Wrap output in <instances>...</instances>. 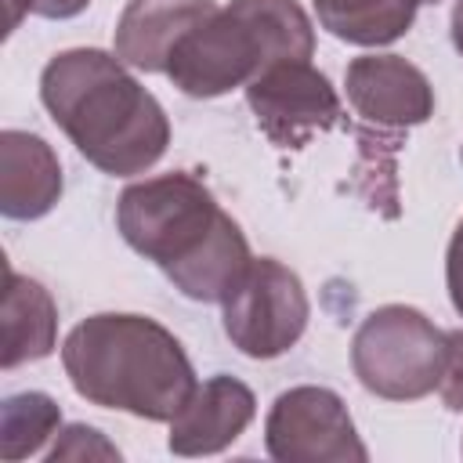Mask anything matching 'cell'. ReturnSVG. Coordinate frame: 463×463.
Here are the masks:
<instances>
[{
    "mask_svg": "<svg viewBox=\"0 0 463 463\" xmlns=\"http://www.w3.org/2000/svg\"><path fill=\"white\" fill-rule=\"evenodd\" d=\"M116 228L134 253L199 304H221L253 260L239 221L188 170L127 184L116 203Z\"/></svg>",
    "mask_w": 463,
    "mask_h": 463,
    "instance_id": "obj_1",
    "label": "cell"
},
{
    "mask_svg": "<svg viewBox=\"0 0 463 463\" xmlns=\"http://www.w3.org/2000/svg\"><path fill=\"white\" fill-rule=\"evenodd\" d=\"M40 101L76 152L112 177L152 170L170 145V119L116 54L72 47L40 72Z\"/></svg>",
    "mask_w": 463,
    "mask_h": 463,
    "instance_id": "obj_2",
    "label": "cell"
},
{
    "mask_svg": "<svg viewBox=\"0 0 463 463\" xmlns=\"http://www.w3.org/2000/svg\"><path fill=\"white\" fill-rule=\"evenodd\" d=\"M61 365L90 405L152 423H170L199 383L181 340L130 311H98L76 322L61 344Z\"/></svg>",
    "mask_w": 463,
    "mask_h": 463,
    "instance_id": "obj_3",
    "label": "cell"
},
{
    "mask_svg": "<svg viewBox=\"0 0 463 463\" xmlns=\"http://www.w3.org/2000/svg\"><path fill=\"white\" fill-rule=\"evenodd\" d=\"M311 54L315 25L297 0H232L177 40L166 76L188 98H221L275 61Z\"/></svg>",
    "mask_w": 463,
    "mask_h": 463,
    "instance_id": "obj_4",
    "label": "cell"
},
{
    "mask_svg": "<svg viewBox=\"0 0 463 463\" xmlns=\"http://www.w3.org/2000/svg\"><path fill=\"white\" fill-rule=\"evenodd\" d=\"M445 358L449 333L409 304L369 311L351 340V369L358 383L387 402H416L438 391Z\"/></svg>",
    "mask_w": 463,
    "mask_h": 463,
    "instance_id": "obj_5",
    "label": "cell"
},
{
    "mask_svg": "<svg viewBox=\"0 0 463 463\" xmlns=\"http://www.w3.org/2000/svg\"><path fill=\"white\" fill-rule=\"evenodd\" d=\"M224 336L246 358H279L307 329L311 300L293 268L275 257H253L221 300Z\"/></svg>",
    "mask_w": 463,
    "mask_h": 463,
    "instance_id": "obj_6",
    "label": "cell"
},
{
    "mask_svg": "<svg viewBox=\"0 0 463 463\" xmlns=\"http://www.w3.org/2000/svg\"><path fill=\"white\" fill-rule=\"evenodd\" d=\"M264 449L279 463H365L354 420L344 398L318 383L289 387L264 420Z\"/></svg>",
    "mask_w": 463,
    "mask_h": 463,
    "instance_id": "obj_7",
    "label": "cell"
},
{
    "mask_svg": "<svg viewBox=\"0 0 463 463\" xmlns=\"http://www.w3.org/2000/svg\"><path fill=\"white\" fill-rule=\"evenodd\" d=\"M246 101L264 137L279 148H300L315 134L344 123V105L326 72L311 61L286 58L246 83Z\"/></svg>",
    "mask_w": 463,
    "mask_h": 463,
    "instance_id": "obj_8",
    "label": "cell"
},
{
    "mask_svg": "<svg viewBox=\"0 0 463 463\" xmlns=\"http://www.w3.org/2000/svg\"><path fill=\"white\" fill-rule=\"evenodd\" d=\"M347 105L373 127L405 130L434 116V87L402 54H358L344 72Z\"/></svg>",
    "mask_w": 463,
    "mask_h": 463,
    "instance_id": "obj_9",
    "label": "cell"
},
{
    "mask_svg": "<svg viewBox=\"0 0 463 463\" xmlns=\"http://www.w3.org/2000/svg\"><path fill=\"white\" fill-rule=\"evenodd\" d=\"M257 416L253 391L235 376H210L195 383L188 402L170 420L166 449L174 456H213L224 452L232 441L242 438V430Z\"/></svg>",
    "mask_w": 463,
    "mask_h": 463,
    "instance_id": "obj_10",
    "label": "cell"
},
{
    "mask_svg": "<svg viewBox=\"0 0 463 463\" xmlns=\"http://www.w3.org/2000/svg\"><path fill=\"white\" fill-rule=\"evenodd\" d=\"M213 11V0H127L112 33V54L137 72H166L177 40Z\"/></svg>",
    "mask_w": 463,
    "mask_h": 463,
    "instance_id": "obj_11",
    "label": "cell"
},
{
    "mask_svg": "<svg viewBox=\"0 0 463 463\" xmlns=\"http://www.w3.org/2000/svg\"><path fill=\"white\" fill-rule=\"evenodd\" d=\"M61 199V163L54 148L29 130L0 134V213L36 221Z\"/></svg>",
    "mask_w": 463,
    "mask_h": 463,
    "instance_id": "obj_12",
    "label": "cell"
},
{
    "mask_svg": "<svg viewBox=\"0 0 463 463\" xmlns=\"http://www.w3.org/2000/svg\"><path fill=\"white\" fill-rule=\"evenodd\" d=\"M4 369H14L22 362H40L58 344V307L51 293L36 282L7 268V289H4Z\"/></svg>",
    "mask_w": 463,
    "mask_h": 463,
    "instance_id": "obj_13",
    "label": "cell"
},
{
    "mask_svg": "<svg viewBox=\"0 0 463 463\" xmlns=\"http://www.w3.org/2000/svg\"><path fill=\"white\" fill-rule=\"evenodd\" d=\"M318 25L344 43L354 47H383L402 40L412 22L420 0H311Z\"/></svg>",
    "mask_w": 463,
    "mask_h": 463,
    "instance_id": "obj_14",
    "label": "cell"
},
{
    "mask_svg": "<svg viewBox=\"0 0 463 463\" xmlns=\"http://www.w3.org/2000/svg\"><path fill=\"white\" fill-rule=\"evenodd\" d=\"M61 430V409L43 391H22L0 405V456L7 463L36 456Z\"/></svg>",
    "mask_w": 463,
    "mask_h": 463,
    "instance_id": "obj_15",
    "label": "cell"
},
{
    "mask_svg": "<svg viewBox=\"0 0 463 463\" xmlns=\"http://www.w3.org/2000/svg\"><path fill=\"white\" fill-rule=\"evenodd\" d=\"M47 459H119V449L112 441H105L101 430L87 427V423H69L65 430L54 434V445L47 449Z\"/></svg>",
    "mask_w": 463,
    "mask_h": 463,
    "instance_id": "obj_16",
    "label": "cell"
},
{
    "mask_svg": "<svg viewBox=\"0 0 463 463\" xmlns=\"http://www.w3.org/2000/svg\"><path fill=\"white\" fill-rule=\"evenodd\" d=\"M438 394H441L445 409L463 412V329L449 333V358H445V373H441Z\"/></svg>",
    "mask_w": 463,
    "mask_h": 463,
    "instance_id": "obj_17",
    "label": "cell"
},
{
    "mask_svg": "<svg viewBox=\"0 0 463 463\" xmlns=\"http://www.w3.org/2000/svg\"><path fill=\"white\" fill-rule=\"evenodd\" d=\"M90 0H7V29H18L22 14L33 11L40 18H54V22H65V18H76L87 11Z\"/></svg>",
    "mask_w": 463,
    "mask_h": 463,
    "instance_id": "obj_18",
    "label": "cell"
},
{
    "mask_svg": "<svg viewBox=\"0 0 463 463\" xmlns=\"http://www.w3.org/2000/svg\"><path fill=\"white\" fill-rule=\"evenodd\" d=\"M445 286H449V300H452L456 315L463 318V221L456 224L452 239H449V253H445Z\"/></svg>",
    "mask_w": 463,
    "mask_h": 463,
    "instance_id": "obj_19",
    "label": "cell"
},
{
    "mask_svg": "<svg viewBox=\"0 0 463 463\" xmlns=\"http://www.w3.org/2000/svg\"><path fill=\"white\" fill-rule=\"evenodd\" d=\"M452 43L463 54V0H456V7H452Z\"/></svg>",
    "mask_w": 463,
    "mask_h": 463,
    "instance_id": "obj_20",
    "label": "cell"
},
{
    "mask_svg": "<svg viewBox=\"0 0 463 463\" xmlns=\"http://www.w3.org/2000/svg\"><path fill=\"white\" fill-rule=\"evenodd\" d=\"M420 4H438V0H420Z\"/></svg>",
    "mask_w": 463,
    "mask_h": 463,
    "instance_id": "obj_21",
    "label": "cell"
},
{
    "mask_svg": "<svg viewBox=\"0 0 463 463\" xmlns=\"http://www.w3.org/2000/svg\"><path fill=\"white\" fill-rule=\"evenodd\" d=\"M459 159H463V148H459Z\"/></svg>",
    "mask_w": 463,
    "mask_h": 463,
    "instance_id": "obj_22",
    "label": "cell"
}]
</instances>
